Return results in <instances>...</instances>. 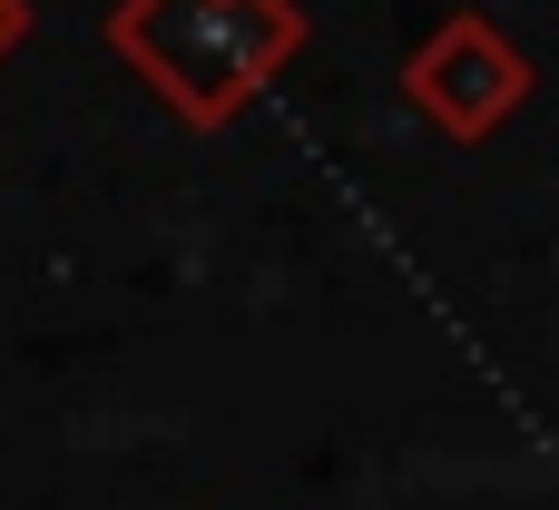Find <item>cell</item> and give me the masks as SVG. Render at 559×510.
Here are the masks:
<instances>
[{
    "label": "cell",
    "instance_id": "1",
    "mask_svg": "<svg viewBox=\"0 0 559 510\" xmlns=\"http://www.w3.org/2000/svg\"><path fill=\"white\" fill-rule=\"evenodd\" d=\"M0 39H10V0H0Z\"/></svg>",
    "mask_w": 559,
    "mask_h": 510
}]
</instances>
